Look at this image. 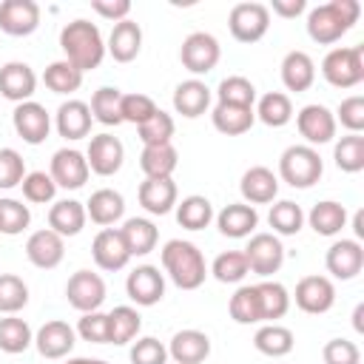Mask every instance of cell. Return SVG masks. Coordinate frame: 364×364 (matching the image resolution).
<instances>
[{
  "label": "cell",
  "instance_id": "d6a6232c",
  "mask_svg": "<svg viewBox=\"0 0 364 364\" xmlns=\"http://www.w3.org/2000/svg\"><path fill=\"white\" fill-rule=\"evenodd\" d=\"M179 165V154L173 142L168 145H145L139 154V168L145 179H173V171Z\"/></svg>",
  "mask_w": 364,
  "mask_h": 364
},
{
  "label": "cell",
  "instance_id": "d590c367",
  "mask_svg": "<svg viewBox=\"0 0 364 364\" xmlns=\"http://www.w3.org/2000/svg\"><path fill=\"white\" fill-rule=\"evenodd\" d=\"M256 296H259V313H262V321L264 324H276V318L287 316L290 310V293L282 282H259L256 284Z\"/></svg>",
  "mask_w": 364,
  "mask_h": 364
},
{
  "label": "cell",
  "instance_id": "1f68e13d",
  "mask_svg": "<svg viewBox=\"0 0 364 364\" xmlns=\"http://www.w3.org/2000/svg\"><path fill=\"white\" fill-rule=\"evenodd\" d=\"M304 222L318 233V236H338L347 228V208L336 199H321L310 208Z\"/></svg>",
  "mask_w": 364,
  "mask_h": 364
},
{
  "label": "cell",
  "instance_id": "4dcf8cb0",
  "mask_svg": "<svg viewBox=\"0 0 364 364\" xmlns=\"http://www.w3.org/2000/svg\"><path fill=\"white\" fill-rule=\"evenodd\" d=\"M88 222V213H85V205L77 202V199H60L48 208V228L54 233H60L63 239L68 236H77Z\"/></svg>",
  "mask_w": 364,
  "mask_h": 364
},
{
  "label": "cell",
  "instance_id": "52a82bcc",
  "mask_svg": "<svg viewBox=\"0 0 364 364\" xmlns=\"http://www.w3.org/2000/svg\"><path fill=\"white\" fill-rule=\"evenodd\" d=\"M219 57H222V46H219V40H216L213 34H208V31H191V34L182 40V46H179V63H182L193 77L213 71L216 63H219Z\"/></svg>",
  "mask_w": 364,
  "mask_h": 364
},
{
  "label": "cell",
  "instance_id": "11a10c76",
  "mask_svg": "<svg viewBox=\"0 0 364 364\" xmlns=\"http://www.w3.org/2000/svg\"><path fill=\"white\" fill-rule=\"evenodd\" d=\"M333 117H336V125L341 122V128H347V134H361L364 131V97L353 94L341 100Z\"/></svg>",
  "mask_w": 364,
  "mask_h": 364
},
{
  "label": "cell",
  "instance_id": "91938a15",
  "mask_svg": "<svg viewBox=\"0 0 364 364\" xmlns=\"http://www.w3.org/2000/svg\"><path fill=\"white\" fill-rule=\"evenodd\" d=\"M324 364H361V350L350 338H330L321 347Z\"/></svg>",
  "mask_w": 364,
  "mask_h": 364
},
{
  "label": "cell",
  "instance_id": "f546056e",
  "mask_svg": "<svg viewBox=\"0 0 364 364\" xmlns=\"http://www.w3.org/2000/svg\"><path fill=\"white\" fill-rule=\"evenodd\" d=\"M279 74H282V82H284L287 91L301 94V91H307L316 82V63H313V57L307 51H299L296 48V51H287L284 54Z\"/></svg>",
  "mask_w": 364,
  "mask_h": 364
},
{
  "label": "cell",
  "instance_id": "484cf974",
  "mask_svg": "<svg viewBox=\"0 0 364 364\" xmlns=\"http://www.w3.org/2000/svg\"><path fill=\"white\" fill-rule=\"evenodd\" d=\"M210 100H213V91H210L199 77L182 80V82L173 88V111L182 114L185 119L202 117V114L210 108Z\"/></svg>",
  "mask_w": 364,
  "mask_h": 364
},
{
  "label": "cell",
  "instance_id": "ba28073f",
  "mask_svg": "<svg viewBox=\"0 0 364 364\" xmlns=\"http://www.w3.org/2000/svg\"><path fill=\"white\" fill-rule=\"evenodd\" d=\"M242 253L247 259L250 273H256L262 279H270L284 264V245L276 233H253Z\"/></svg>",
  "mask_w": 364,
  "mask_h": 364
},
{
  "label": "cell",
  "instance_id": "277c9868",
  "mask_svg": "<svg viewBox=\"0 0 364 364\" xmlns=\"http://www.w3.org/2000/svg\"><path fill=\"white\" fill-rule=\"evenodd\" d=\"M324 173V162L310 145H290L279 156V179L290 188H313Z\"/></svg>",
  "mask_w": 364,
  "mask_h": 364
},
{
  "label": "cell",
  "instance_id": "f5cc1de1",
  "mask_svg": "<svg viewBox=\"0 0 364 364\" xmlns=\"http://www.w3.org/2000/svg\"><path fill=\"white\" fill-rule=\"evenodd\" d=\"M20 188H23L26 202H31V205H48V202H54V196H57V185H54V179H51L46 171H31V173H26L23 182H20Z\"/></svg>",
  "mask_w": 364,
  "mask_h": 364
},
{
  "label": "cell",
  "instance_id": "681fc988",
  "mask_svg": "<svg viewBox=\"0 0 364 364\" xmlns=\"http://www.w3.org/2000/svg\"><path fill=\"white\" fill-rule=\"evenodd\" d=\"M28 304V284L14 273H0V313L17 316Z\"/></svg>",
  "mask_w": 364,
  "mask_h": 364
},
{
  "label": "cell",
  "instance_id": "cb8c5ba5",
  "mask_svg": "<svg viewBox=\"0 0 364 364\" xmlns=\"http://www.w3.org/2000/svg\"><path fill=\"white\" fill-rule=\"evenodd\" d=\"M213 219H216L219 233L228 236V239H247V236H253L256 228H259V213H256V208L247 205V202H230V205H225Z\"/></svg>",
  "mask_w": 364,
  "mask_h": 364
},
{
  "label": "cell",
  "instance_id": "e575fe53",
  "mask_svg": "<svg viewBox=\"0 0 364 364\" xmlns=\"http://www.w3.org/2000/svg\"><path fill=\"white\" fill-rule=\"evenodd\" d=\"M210 122L219 134L225 136H242L253 128L256 122V114L253 108H242V105H225V102H216L213 111H210Z\"/></svg>",
  "mask_w": 364,
  "mask_h": 364
},
{
  "label": "cell",
  "instance_id": "60d3db41",
  "mask_svg": "<svg viewBox=\"0 0 364 364\" xmlns=\"http://www.w3.org/2000/svg\"><path fill=\"white\" fill-rule=\"evenodd\" d=\"M34 344V333L26 318L20 316H3L0 318V350L9 355H20Z\"/></svg>",
  "mask_w": 364,
  "mask_h": 364
},
{
  "label": "cell",
  "instance_id": "44dd1931",
  "mask_svg": "<svg viewBox=\"0 0 364 364\" xmlns=\"http://www.w3.org/2000/svg\"><path fill=\"white\" fill-rule=\"evenodd\" d=\"M65 256V239L51 228L34 230L26 239V259L40 270H54Z\"/></svg>",
  "mask_w": 364,
  "mask_h": 364
},
{
  "label": "cell",
  "instance_id": "7c38bea8",
  "mask_svg": "<svg viewBox=\"0 0 364 364\" xmlns=\"http://www.w3.org/2000/svg\"><path fill=\"white\" fill-rule=\"evenodd\" d=\"M11 125L17 131V136L26 142V145H43L51 134V117L46 111V105L28 100V102H20L14 105V114H11Z\"/></svg>",
  "mask_w": 364,
  "mask_h": 364
},
{
  "label": "cell",
  "instance_id": "8fae6325",
  "mask_svg": "<svg viewBox=\"0 0 364 364\" xmlns=\"http://www.w3.org/2000/svg\"><path fill=\"white\" fill-rule=\"evenodd\" d=\"M125 293L136 307H154L165 296V273L156 264H139L125 279Z\"/></svg>",
  "mask_w": 364,
  "mask_h": 364
},
{
  "label": "cell",
  "instance_id": "30bf717a",
  "mask_svg": "<svg viewBox=\"0 0 364 364\" xmlns=\"http://www.w3.org/2000/svg\"><path fill=\"white\" fill-rule=\"evenodd\" d=\"M65 299L80 313H94L105 301V282L94 270H77L65 282Z\"/></svg>",
  "mask_w": 364,
  "mask_h": 364
},
{
  "label": "cell",
  "instance_id": "9a60e30c",
  "mask_svg": "<svg viewBox=\"0 0 364 364\" xmlns=\"http://www.w3.org/2000/svg\"><path fill=\"white\" fill-rule=\"evenodd\" d=\"M293 299H296V307H299L301 313L321 316V313H327V310L336 304V284H333L327 276L313 273V276L299 279Z\"/></svg>",
  "mask_w": 364,
  "mask_h": 364
},
{
  "label": "cell",
  "instance_id": "ab89813d",
  "mask_svg": "<svg viewBox=\"0 0 364 364\" xmlns=\"http://www.w3.org/2000/svg\"><path fill=\"white\" fill-rule=\"evenodd\" d=\"M176 222H179V228H185V230H202V228H208L210 222H213V205H210V199L208 196H199V193H191V196H185L182 202H176Z\"/></svg>",
  "mask_w": 364,
  "mask_h": 364
},
{
  "label": "cell",
  "instance_id": "bcb514c9",
  "mask_svg": "<svg viewBox=\"0 0 364 364\" xmlns=\"http://www.w3.org/2000/svg\"><path fill=\"white\" fill-rule=\"evenodd\" d=\"M333 162L344 173H358L364 171V136L361 134H344L333 145Z\"/></svg>",
  "mask_w": 364,
  "mask_h": 364
},
{
  "label": "cell",
  "instance_id": "7dc6e473",
  "mask_svg": "<svg viewBox=\"0 0 364 364\" xmlns=\"http://www.w3.org/2000/svg\"><path fill=\"white\" fill-rule=\"evenodd\" d=\"M228 313L236 324H262V313H259V296H256V284H242L236 287V293L228 301Z\"/></svg>",
  "mask_w": 364,
  "mask_h": 364
},
{
  "label": "cell",
  "instance_id": "7bdbcfd3",
  "mask_svg": "<svg viewBox=\"0 0 364 364\" xmlns=\"http://www.w3.org/2000/svg\"><path fill=\"white\" fill-rule=\"evenodd\" d=\"M119 105H122V91L114 88V85L97 88V91L91 94V102H88L91 117H94L100 125H119V122H122Z\"/></svg>",
  "mask_w": 364,
  "mask_h": 364
},
{
  "label": "cell",
  "instance_id": "e0dca14e",
  "mask_svg": "<svg viewBox=\"0 0 364 364\" xmlns=\"http://www.w3.org/2000/svg\"><path fill=\"white\" fill-rule=\"evenodd\" d=\"M324 267L333 279H341V282H350L361 273L364 267V247L361 242L355 239H338L327 247L324 253Z\"/></svg>",
  "mask_w": 364,
  "mask_h": 364
},
{
  "label": "cell",
  "instance_id": "ffe728a7",
  "mask_svg": "<svg viewBox=\"0 0 364 364\" xmlns=\"http://www.w3.org/2000/svg\"><path fill=\"white\" fill-rule=\"evenodd\" d=\"M37 91V74L28 63H20V60H11L0 68V97L20 105V102H28Z\"/></svg>",
  "mask_w": 364,
  "mask_h": 364
},
{
  "label": "cell",
  "instance_id": "9c48e42d",
  "mask_svg": "<svg viewBox=\"0 0 364 364\" xmlns=\"http://www.w3.org/2000/svg\"><path fill=\"white\" fill-rule=\"evenodd\" d=\"M296 128L304 136V145L316 148V145H327L336 139V117L327 105L321 102H310L296 114Z\"/></svg>",
  "mask_w": 364,
  "mask_h": 364
},
{
  "label": "cell",
  "instance_id": "4316f807",
  "mask_svg": "<svg viewBox=\"0 0 364 364\" xmlns=\"http://www.w3.org/2000/svg\"><path fill=\"white\" fill-rule=\"evenodd\" d=\"M210 355V338L202 330H179L173 333V338L168 341V358H173L176 364H202Z\"/></svg>",
  "mask_w": 364,
  "mask_h": 364
},
{
  "label": "cell",
  "instance_id": "680465c9",
  "mask_svg": "<svg viewBox=\"0 0 364 364\" xmlns=\"http://www.w3.org/2000/svg\"><path fill=\"white\" fill-rule=\"evenodd\" d=\"M128 355H131V364H168V347L154 336L136 338Z\"/></svg>",
  "mask_w": 364,
  "mask_h": 364
},
{
  "label": "cell",
  "instance_id": "e7e4bbea",
  "mask_svg": "<svg viewBox=\"0 0 364 364\" xmlns=\"http://www.w3.org/2000/svg\"><path fill=\"white\" fill-rule=\"evenodd\" d=\"M353 327H355V333H364V304H355V310H353Z\"/></svg>",
  "mask_w": 364,
  "mask_h": 364
},
{
  "label": "cell",
  "instance_id": "3957f363",
  "mask_svg": "<svg viewBox=\"0 0 364 364\" xmlns=\"http://www.w3.org/2000/svg\"><path fill=\"white\" fill-rule=\"evenodd\" d=\"M159 259H162V270L165 276L179 287V290H196L205 284L208 279V264H205V256L202 250L188 242V239H171L162 245L159 250Z\"/></svg>",
  "mask_w": 364,
  "mask_h": 364
},
{
  "label": "cell",
  "instance_id": "d4e9b609",
  "mask_svg": "<svg viewBox=\"0 0 364 364\" xmlns=\"http://www.w3.org/2000/svg\"><path fill=\"white\" fill-rule=\"evenodd\" d=\"M142 51V28L136 20H119L114 23L108 43H105V54L114 57V63H134Z\"/></svg>",
  "mask_w": 364,
  "mask_h": 364
},
{
  "label": "cell",
  "instance_id": "f1b7e54d",
  "mask_svg": "<svg viewBox=\"0 0 364 364\" xmlns=\"http://www.w3.org/2000/svg\"><path fill=\"white\" fill-rule=\"evenodd\" d=\"M85 213H88V219H91L94 225L111 228V225H117V222L125 216V199H122V193L114 191V188H100V191H94L91 199L85 202Z\"/></svg>",
  "mask_w": 364,
  "mask_h": 364
},
{
  "label": "cell",
  "instance_id": "2e32d148",
  "mask_svg": "<svg viewBox=\"0 0 364 364\" xmlns=\"http://www.w3.org/2000/svg\"><path fill=\"white\" fill-rule=\"evenodd\" d=\"M40 6L34 0H3L0 3V31L9 37H28L40 28Z\"/></svg>",
  "mask_w": 364,
  "mask_h": 364
},
{
  "label": "cell",
  "instance_id": "be15d7a7",
  "mask_svg": "<svg viewBox=\"0 0 364 364\" xmlns=\"http://www.w3.org/2000/svg\"><path fill=\"white\" fill-rule=\"evenodd\" d=\"M353 233H355V242L364 239V210H355L353 213Z\"/></svg>",
  "mask_w": 364,
  "mask_h": 364
},
{
  "label": "cell",
  "instance_id": "c3c4849f",
  "mask_svg": "<svg viewBox=\"0 0 364 364\" xmlns=\"http://www.w3.org/2000/svg\"><path fill=\"white\" fill-rule=\"evenodd\" d=\"M208 273H213V279L222 282V284H239V282H245L250 267H247V259H245L242 250H225L213 259Z\"/></svg>",
  "mask_w": 364,
  "mask_h": 364
},
{
  "label": "cell",
  "instance_id": "8d00e7d4",
  "mask_svg": "<svg viewBox=\"0 0 364 364\" xmlns=\"http://www.w3.org/2000/svg\"><path fill=\"white\" fill-rule=\"evenodd\" d=\"M253 114L267 128H284L293 119V102H290V97L284 91H267L253 105Z\"/></svg>",
  "mask_w": 364,
  "mask_h": 364
},
{
  "label": "cell",
  "instance_id": "f35d334b",
  "mask_svg": "<svg viewBox=\"0 0 364 364\" xmlns=\"http://www.w3.org/2000/svg\"><path fill=\"white\" fill-rule=\"evenodd\" d=\"M142 330V316L131 304H119L108 313V344H131Z\"/></svg>",
  "mask_w": 364,
  "mask_h": 364
},
{
  "label": "cell",
  "instance_id": "8992f818",
  "mask_svg": "<svg viewBox=\"0 0 364 364\" xmlns=\"http://www.w3.org/2000/svg\"><path fill=\"white\" fill-rule=\"evenodd\" d=\"M228 28L239 43H259L270 28V11L264 3L256 0L236 3L228 14Z\"/></svg>",
  "mask_w": 364,
  "mask_h": 364
},
{
  "label": "cell",
  "instance_id": "816d5d0a",
  "mask_svg": "<svg viewBox=\"0 0 364 364\" xmlns=\"http://www.w3.org/2000/svg\"><path fill=\"white\" fill-rule=\"evenodd\" d=\"M31 225V210L28 205H23L20 199L3 196L0 199V233L6 236H17Z\"/></svg>",
  "mask_w": 364,
  "mask_h": 364
},
{
  "label": "cell",
  "instance_id": "ee69618b",
  "mask_svg": "<svg viewBox=\"0 0 364 364\" xmlns=\"http://www.w3.org/2000/svg\"><path fill=\"white\" fill-rule=\"evenodd\" d=\"M267 225L273 228L276 236H296L304 228V210H301V205H296L290 199H279L270 205Z\"/></svg>",
  "mask_w": 364,
  "mask_h": 364
},
{
  "label": "cell",
  "instance_id": "db71d44e",
  "mask_svg": "<svg viewBox=\"0 0 364 364\" xmlns=\"http://www.w3.org/2000/svg\"><path fill=\"white\" fill-rule=\"evenodd\" d=\"M119 111H122V122H131V125H142L145 119H151L156 111H159V105L148 97V94H122V105H119Z\"/></svg>",
  "mask_w": 364,
  "mask_h": 364
},
{
  "label": "cell",
  "instance_id": "5b68a950",
  "mask_svg": "<svg viewBox=\"0 0 364 364\" xmlns=\"http://www.w3.org/2000/svg\"><path fill=\"white\" fill-rule=\"evenodd\" d=\"M321 77L333 88H355L364 80V46L330 48L321 60Z\"/></svg>",
  "mask_w": 364,
  "mask_h": 364
},
{
  "label": "cell",
  "instance_id": "03108f58",
  "mask_svg": "<svg viewBox=\"0 0 364 364\" xmlns=\"http://www.w3.org/2000/svg\"><path fill=\"white\" fill-rule=\"evenodd\" d=\"M65 364H108L102 358H85V355H77V358H68Z\"/></svg>",
  "mask_w": 364,
  "mask_h": 364
},
{
  "label": "cell",
  "instance_id": "7402d4cb",
  "mask_svg": "<svg viewBox=\"0 0 364 364\" xmlns=\"http://www.w3.org/2000/svg\"><path fill=\"white\" fill-rule=\"evenodd\" d=\"M91 122H94L91 108H88V102H82V100H65V102L57 108V114H54V128H57V134H60L63 139H68V142L85 139V136L91 134Z\"/></svg>",
  "mask_w": 364,
  "mask_h": 364
},
{
  "label": "cell",
  "instance_id": "94428289",
  "mask_svg": "<svg viewBox=\"0 0 364 364\" xmlns=\"http://www.w3.org/2000/svg\"><path fill=\"white\" fill-rule=\"evenodd\" d=\"M91 9H94L100 17H105V20H111V23H119V20H128V14H131V0H91Z\"/></svg>",
  "mask_w": 364,
  "mask_h": 364
},
{
  "label": "cell",
  "instance_id": "f6af8a7d",
  "mask_svg": "<svg viewBox=\"0 0 364 364\" xmlns=\"http://www.w3.org/2000/svg\"><path fill=\"white\" fill-rule=\"evenodd\" d=\"M216 102L253 108L256 105V85L242 74H230L216 85Z\"/></svg>",
  "mask_w": 364,
  "mask_h": 364
},
{
  "label": "cell",
  "instance_id": "f907efd6",
  "mask_svg": "<svg viewBox=\"0 0 364 364\" xmlns=\"http://www.w3.org/2000/svg\"><path fill=\"white\" fill-rule=\"evenodd\" d=\"M173 131H176L173 117L165 114L162 108H159L151 119H145L142 125H136V136H139L142 148H145V145H168L171 136H173Z\"/></svg>",
  "mask_w": 364,
  "mask_h": 364
},
{
  "label": "cell",
  "instance_id": "7a4b0ae2",
  "mask_svg": "<svg viewBox=\"0 0 364 364\" xmlns=\"http://www.w3.org/2000/svg\"><path fill=\"white\" fill-rule=\"evenodd\" d=\"M358 17H361L358 0H330L307 11V34L318 46H333L358 23Z\"/></svg>",
  "mask_w": 364,
  "mask_h": 364
},
{
  "label": "cell",
  "instance_id": "74e56055",
  "mask_svg": "<svg viewBox=\"0 0 364 364\" xmlns=\"http://www.w3.org/2000/svg\"><path fill=\"white\" fill-rule=\"evenodd\" d=\"M293 344H296V336L284 324H262L253 336V347L267 358H282L293 353Z\"/></svg>",
  "mask_w": 364,
  "mask_h": 364
},
{
  "label": "cell",
  "instance_id": "5bb4252c",
  "mask_svg": "<svg viewBox=\"0 0 364 364\" xmlns=\"http://www.w3.org/2000/svg\"><path fill=\"white\" fill-rule=\"evenodd\" d=\"M85 162L97 176H114L125 162V145L114 134H97L88 139Z\"/></svg>",
  "mask_w": 364,
  "mask_h": 364
},
{
  "label": "cell",
  "instance_id": "6da1fadb",
  "mask_svg": "<svg viewBox=\"0 0 364 364\" xmlns=\"http://www.w3.org/2000/svg\"><path fill=\"white\" fill-rule=\"evenodd\" d=\"M60 48L65 54L63 60H68L82 74L100 68V63L105 60L102 31L97 28V23L82 20V17H77V20H71V23L63 26V31H60Z\"/></svg>",
  "mask_w": 364,
  "mask_h": 364
},
{
  "label": "cell",
  "instance_id": "4fadbf2b",
  "mask_svg": "<svg viewBox=\"0 0 364 364\" xmlns=\"http://www.w3.org/2000/svg\"><path fill=\"white\" fill-rule=\"evenodd\" d=\"M88 162H85V154L77 151V148H60L54 151L51 156V165H48V176L54 179L57 188H65V191H77L88 182Z\"/></svg>",
  "mask_w": 364,
  "mask_h": 364
},
{
  "label": "cell",
  "instance_id": "603a6c76",
  "mask_svg": "<svg viewBox=\"0 0 364 364\" xmlns=\"http://www.w3.org/2000/svg\"><path fill=\"white\" fill-rule=\"evenodd\" d=\"M239 191H242V199L253 208L256 205H270L279 196V176L267 165H253L242 173Z\"/></svg>",
  "mask_w": 364,
  "mask_h": 364
},
{
  "label": "cell",
  "instance_id": "ac0fdd59",
  "mask_svg": "<svg viewBox=\"0 0 364 364\" xmlns=\"http://www.w3.org/2000/svg\"><path fill=\"white\" fill-rule=\"evenodd\" d=\"M74 344H77V333H74V327H71L68 321H63V318H51V321H46V324L34 333V347H37V353H40L43 358H48V361L65 358V355L74 350Z\"/></svg>",
  "mask_w": 364,
  "mask_h": 364
},
{
  "label": "cell",
  "instance_id": "6125c7cd",
  "mask_svg": "<svg viewBox=\"0 0 364 364\" xmlns=\"http://www.w3.org/2000/svg\"><path fill=\"white\" fill-rule=\"evenodd\" d=\"M304 9H307V3H304V0H273V3L267 6V11H273V14L284 17V20L299 17Z\"/></svg>",
  "mask_w": 364,
  "mask_h": 364
},
{
  "label": "cell",
  "instance_id": "9f6ffc18",
  "mask_svg": "<svg viewBox=\"0 0 364 364\" xmlns=\"http://www.w3.org/2000/svg\"><path fill=\"white\" fill-rule=\"evenodd\" d=\"M74 333L88 344H108V313H102V310L82 313Z\"/></svg>",
  "mask_w": 364,
  "mask_h": 364
},
{
  "label": "cell",
  "instance_id": "6f0895ef",
  "mask_svg": "<svg viewBox=\"0 0 364 364\" xmlns=\"http://www.w3.org/2000/svg\"><path fill=\"white\" fill-rule=\"evenodd\" d=\"M26 176V159L14 148H0V191H11Z\"/></svg>",
  "mask_w": 364,
  "mask_h": 364
},
{
  "label": "cell",
  "instance_id": "b9f144b4",
  "mask_svg": "<svg viewBox=\"0 0 364 364\" xmlns=\"http://www.w3.org/2000/svg\"><path fill=\"white\" fill-rule=\"evenodd\" d=\"M43 82H46L48 91L68 97V94L80 91V85H82V71L74 68L68 60H54V63L46 65V71H43Z\"/></svg>",
  "mask_w": 364,
  "mask_h": 364
},
{
  "label": "cell",
  "instance_id": "d6986e66",
  "mask_svg": "<svg viewBox=\"0 0 364 364\" xmlns=\"http://www.w3.org/2000/svg\"><path fill=\"white\" fill-rule=\"evenodd\" d=\"M91 259L100 270L105 273H114V270H122L128 262H131V253L122 242V233L119 228H102L94 242H91Z\"/></svg>",
  "mask_w": 364,
  "mask_h": 364
},
{
  "label": "cell",
  "instance_id": "836d02e7",
  "mask_svg": "<svg viewBox=\"0 0 364 364\" xmlns=\"http://www.w3.org/2000/svg\"><path fill=\"white\" fill-rule=\"evenodd\" d=\"M119 233H122V242H125V247H128L131 256H148L156 247V242H159L156 225L151 219H145V216L125 219V225L119 228Z\"/></svg>",
  "mask_w": 364,
  "mask_h": 364
},
{
  "label": "cell",
  "instance_id": "83f0119b",
  "mask_svg": "<svg viewBox=\"0 0 364 364\" xmlns=\"http://www.w3.org/2000/svg\"><path fill=\"white\" fill-rule=\"evenodd\" d=\"M136 199L151 216H165L176 208L179 191H176L173 179H145L136 191Z\"/></svg>",
  "mask_w": 364,
  "mask_h": 364
}]
</instances>
